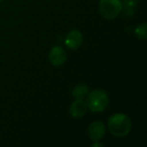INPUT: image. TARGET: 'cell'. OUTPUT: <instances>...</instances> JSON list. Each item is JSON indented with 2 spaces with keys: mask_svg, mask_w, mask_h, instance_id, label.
Here are the masks:
<instances>
[{
  "mask_svg": "<svg viewBox=\"0 0 147 147\" xmlns=\"http://www.w3.org/2000/svg\"><path fill=\"white\" fill-rule=\"evenodd\" d=\"M108 127L113 135L123 137L127 135L131 131L132 121L127 115L118 113L109 118L108 121Z\"/></svg>",
  "mask_w": 147,
  "mask_h": 147,
  "instance_id": "1",
  "label": "cell"
},
{
  "mask_svg": "<svg viewBox=\"0 0 147 147\" xmlns=\"http://www.w3.org/2000/svg\"><path fill=\"white\" fill-rule=\"evenodd\" d=\"M86 103L89 109L93 113H101L109 105L108 94L104 90H96L89 95Z\"/></svg>",
  "mask_w": 147,
  "mask_h": 147,
  "instance_id": "2",
  "label": "cell"
},
{
  "mask_svg": "<svg viewBox=\"0 0 147 147\" xmlns=\"http://www.w3.org/2000/svg\"><path fill=\"white\" fill-rule=\"evenodd\" d=\"M122 9L121 0H100L99 10L102 16L106 19L115 18Z\"/></svg>",
  "mask_w": 147,
  "mask_h": 147,
  "instance_id": "3",
  "label": "cell"
},
{
  "mask_svg": "<svg viewBox=\"0 0 147 147\" xmlns=\"http://www.w3.org/2000/svg\"><path fill=\"white\" fill-rule=\"evenodd\" d=\"M48 59L53 66H60L66 60V53L63 47L55 46L50 50Z\"/></svg>",
  "mask_w": 147,
  "mask_h": 147,
  "instance_id": "4",
  "label": "cell"
},
{
  "mask_svg": "<svg viewBox=\"0 0 147 147\" xmlns=\"http://www.w3.org/2000/svg\"><path fill=\"white\" fill-rule=\"evenodd\" d=\"M105 125L101 121H94L88 127V135L93 141H99L105 134Z\"/></svg>",
  "mask_w": 147,
  "mask_h": 147,
  "instance_id": "5",
  "label": "cell"
},
{
  "mask_svg": "<svg viewBox=\"0 0 147 147\" xmlns=\"http://www.w3.org/2000/svg\"><path fill=\"white\" fill-rule=\"evenodd\" d=\"M83 34L78 30H71L65 39V44L69 49H77L83 43Z\"/></svg>",
  "mask_w": 147,
  "mask_h": 147,
  "instance_id": "6",
  "label": "cell"
},
{
  "mask_svg": "<svg viewBox=\"0 0 147 147\" xmlns=\"http://www.w3.org/2000/svg\"><path fill=\"white\" fill-rule=\"evenodd\" d=\"M87 103L83 99H77L70 107V114L73 118L83 117L87 111Z\"/></svg>",
  "mask_w": 147,
  "mask_h": 147,
  "instance_id": "7",
  "label": "cell"
},
{
  "mask_svg": "<svg viewBox=\"0 0 147 147\" xmlns=\"http://www.w3.org/2000/svg\"><path fill=\"white\" fill-rule=\"evenodd\" d=\"M89 93V89L85 84H78L72 90V96L77 99H84V96Z\"/></svg>",
  "mask_w": 147,
  "mask_h": 147,
  "instance_id": "8",
  "label": "cell"
},
{
  "mask_svg": "<svg viewBox=\"0 0 147 147\" xmlns=\"http://www.w3.org/2000/svg\"><path fill=\"white\" fill-rule=\"evenodd\" d=\"M135 34L139 39L146 40V24L143 23V24L138 26L135 28Z\"/></svg>",
  "mask_w": 147,
  "mask_h": 147,
  "instance_id": "9",
  "label": "cell"
},
{
  "mask_svg": "<svg viewBox=\"0 0 147 147\" xmlns=\"http://www.w3.org/2000/svg\"><path fill=\"white\" fill-rule=\"evenodd\" d=\"M123 3H124V5L125 6H127V7H135L138 3H139V0H123Z\"/></svg>",
  "mask_w": 147,
  "mask_h": 147,
  "instance_id": "10",
  "label": "cell"
},
{
  "mask_svg": "<svg viewBox=\"0 0 147 147\" xmlns=\"http://www.w3.org/2000/svg\"><path fill=\"white\" fill-rule=\"evenodd\" d=\"M134 7H127V6H125L124 8V13L127 16H132L134 13Z\"/></svg>",
  "mask_w": 147,
  "mask_h": 147,
  "instance_id": "11",
  "label": "cell"
},
{
  "mask_svg": "<svg viewBox=\"0 0 147 147\" xmlns=\"http://www.w3.org/2000/svg\"><path fill=\"white\" fill-rule=\"evenodd\" d=\"M96 143H95V144H92L91 145V146L92 147H96V146H103V145L102 144H101V143H99L98 141H96Z\"/></svg>",
  "mask_w": 147,
  "mask_h": 147,
  "instance_id": "12",
  "label": "cell"
},
{
  "mask_svg": "<svg viewBox=\"0 0 147 147\" xmlns=\"http://www.w3.org/2000/svg\"><path fill=\"white\" fill-rule=\"evenodd\" d=\"M2 1H3V0H0V2H2Z\"/></svg>",
  "mask_w": 147,
  "mask_h": 147,
  "instance_id": "13",
  "label": "cell"
}]
</instances>
